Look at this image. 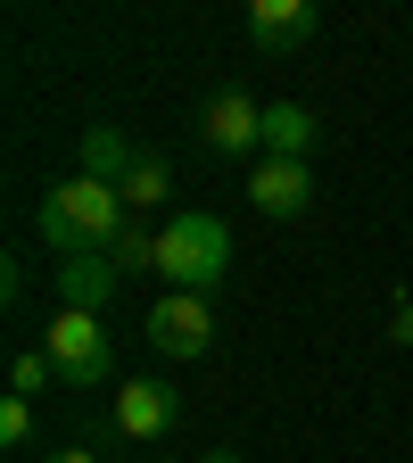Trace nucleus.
Masks as SVG:
<instances>
[{
    "mask_svg": "<svg viewBox=\"0 0 413 463\" xmlns=\"http://www.w3.org/2000/svg\"><path fill=\"white\" fill-rule=\"evenodd\" d=\"M133 215H125V199H116L108 183H91V174H75V183H58L42 207H33V232L58 249V257H108L116 249V232H125Z\"/></svg>",
    "mask_w": 413,
    "mask_h": 463,
    "instance_id": "obj_1",
    "label": "nucleus"
},
{
    "mask_svg": "<svg viewBox=\"0 0 413 463\" xmlns=\"http://www.w3.org/2000/svg\"><path fill=\"white\" fill-rule=\"evenodd\" d=\"M157 273L174 281V289H207L231 273V223L223 215H174L165 232H157Z\"/></svg>",
    "mask_w": 413,
    "mask_h": 463,
    "instance_id": "obj_2",
    "label": "nucleus"
},
{
    "mask_svg": "<svg viewBox=\"0 0 413 463\" xmlns=\"http://www.w3.org/2000/svg\"><path fill=\"white\" fill-rule=\"evenodd\" d=\"M50 364L67 389H108L116 381V347L99 331V315H75V307H58L50 315Z\"/></svg>",
    "mask_w": 413,
    "mask_h": 463,
    "instance_id": "obj_3",
    "label": "nucleus"
},
{
    "mask_svg": "<svg viewBox=\"0 0 413 463\" xmlns=\"http://www.w3.org/2000/svg\"><path fill=\"white\" fill-rule=\"evenodd\" d=\"M149 347H157V356H207V347H215V307L199 298V289H165V298L149 307Z\"/></svg>",
    "mask_w": 413,
    "mask_h": 463,
    "instance_id": "obj_4",
    "label": "nucleus"
},
{
    "mask_svg": "<svg viewBox=\"0 0 413 463\" xmlns=\"http://www.w3.org/2000/svg\"><path fill=\"white\" fill-rule=\"evenodd\" d=\"M314 33H323V9H314V0H249V50L298 58V50H314Z\"/></svg>",
    "mask_w": 413,
    "mask_h": 463,
    "instance_id": "obj_5",
    "label": "nucleus"
},
{
    "mask_svg": "<svg viewBox=\"0 0 413 463\" xmlns=\"http://www.w3.org/2000/svg\"><path fill=\"white\" fill-rule=\"evenodd\" d=\"M199 141H207L215 157H249V149H265V108H257L249 91H207V108H199Z\"/></svg>",
    "mask_w": 413,
    "mask_h": 463,
    "instance_id": "obj_6",
    "label": "nucleus"
},
{
    "mask_svg": "<svg viewBox=\"0 0 413 463\" xmlns=\"http://www.w3.org/2000/svg\"><path fill=\"white\" fill-rule=\"evenodd\" d=\"M249 207L257 215H306L314 207V174L298 157H257L249 165Z\"/></svg>",
    "mask_w": 413,
    "mask_h": 463,
    "instance_id": "obj_7",
    "label": "nucleus"
},
{
    "mask_svg": "<svg viewBox=\"0 0 413 463\" xmlns=\"http://www.w3.org/2000/svg\"><path fill=\"white\" fill-rule=\"evenodd\" d=\"M174 414H183V397H174L165 381H116V430L125 439H165L174 430Z\"/></svg>",
    "mask_w": 413,
    "mask_h": 463,
    "instance_id": "obj_8",
    "label": "nucleus"
},
{
    "mask_svg": "<svg viewBox=\"0 0 413 463\" xmlns=\"http://www.w3.org/2000/svg\"><path fill=\"white\" fill-rule=\"evenodd\" d=\"M314 141H323V125H314V108H298V99H273L265 108V157H314Z\"/></svg>",
    "mask_w": 413,
    "mask_h": 463,
    "instance_id": "obj_9",
    "label": "nucleus"
},
{
    "mask_svg": "<svg viewBox=\"0 0 413 463\" xmlns=\"http://www.w3.org/2000/svg\"><path fill=\"white\" fill-rule=\"evenodd\" d=\"M116 273L108 257H75V265H58V307H75V315H99L108 298H116Z\"/></svg>",
    "mask_w": 413,
    "mask_h": 463,
    "instance_id": "obj_10",
    "label": "nucleus"
},
{
    "mask_svg": "<svg viewBox=\"0 0 413 463\" xmlns=\"http://www.w3.org/2000/svg\"><path fill=\"white\" fill-rule=\"evenodd\" d=\"M133 165H141V141H133L125 125H91V133H83V174H91V183H108V191H116Z\"/></svg>",
    "mask_w": 413,
    "mask_h": 463,
    "instance_id": "obj_11",
    "label": "nucleus"
},
{
    "mask_svg": "<svg viewBox=\"0 0 413 463\" xmlns=\"http://www.w3.org/2000/svg\"><path fill=\"white\" fill-rule=\"evenodd\" d=\"M116 199H125V215H157V207L174 199V165H165L157 149H141V165L116 183Z\"/></svg>",
    "mask_w": 413,
    "mask_h": 463,
    "instance_id": "obj_12",
    "label": "nucleus"
},
{
    "mask_svg": "<svg viewBox=\"0 0 413 463\" xmlns=\"http://www.w3.org/2000/svg\"><path fill=\"white\" fill-rule=\"evenodd\" d=\"M108 265H116V273H157V232H149V223L133 215L125 232H116V249H108Z\"/></svg>",
    "mask_w": 413,
    "mask_h": 463,
    "instance_id": "obj_13",
    "label": "nucleus"
},
{
    "mask_svg": "<svg viewBox=\"0 0 413 463\" xmlns=\"http://www.w3.org/2000/svg\"><path fill=\"white\" fill-rule=\"evenodd\" d=\"M50 373H58V364H50V347H25V356L9 364V389H17V397H42Z\"/></svg>",
    "mask_w": 413,
    "mask_h": 463,
    "instance_id": "obj_14",
    "label": "nucleus"
},
{
    "mask_svg": "<svg viewBox=\"0 0 413 463\" xmlns=\"http://www.w3.org/2000/svg\"><path fill=\"white\" fill-rule=\"evenodd\" d=\"M0 447H33V397H9V405H0Z\"/></svg>",
    "mask_w": 413,
    "mask_h": 463,
    "instance_id": "obj_15",
    "label": "nucleus"
},
{
    "mask_svg": "<svg viewBox=\"0 0 413 463\" xmlns=\"http://www.w3.org/2000/svg\"><path fill=\"white\" fill-rule=\"evenodd\" d=\"M389 339H397V347H413V298H397V315H389Z\"/></svg>",
    "mask_w": 413,
    "mask_h": 463,
    "instance_id": "obj_16",
    "label": "nucleus"
},
{
    "mask_svg": "<svg viewBox=\"0 0 413 463\" xmlns=\"http://www.w3.org/2000/svg\"><path fill=\"white\" fill-rule=\"evenodd\" d=\"M50 463H99V455H91V447H58Z\"/></svg>",
    "mask_w": 413,
    "mask_h": 463,
    "instance_id": "obj_17",
    "label": "nucleus"
},
{
    "mask_svg": "<svg viewBox=\"0 0 413 463\" xmlns=\"http://www.w3.org/2000/svg\"><path fill=\"white\" fill-rule=\"evenodd\" d=\"M199 463H240V455H231V447H215V455H199Z\"/></svg>",
    "mask_w": 413,
    "mask_h": 463,
    "instance_id": "obj_18",
    "label": "nucleus"
}]
</instances>
